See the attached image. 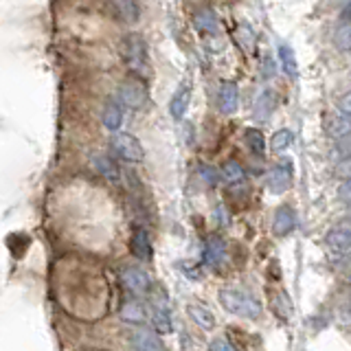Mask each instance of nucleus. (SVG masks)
Wrapping results in <instances>:
<instances>
[{
  "instance_id": "obj_1",
  "label": "nucleus",
  "mask_w": 351,
  "mask_h": 351,
  "mask_svg": "<svg viewBox=\"0 0 351 351\" xmlns=\"http://www.w3.org/2000/svg\"><path fill=\"white\" fill-rule=\"evenodd\" d=\"M219 303L222 307L233 316L239 318H248V321H255V318L261 316V305L257 303V299L239 288H222L219 290Z\"/></svg>"
},
{
  "instance_id": "obj_2",
  "label": "nucleus",
  "mask_w": 351,
  "mask_h": 351,
  "mask_svg": "<svg viewBox=\"0 0 351 351\" xmlns=\"http://www.w3.org/2000/svg\"><path fill=\"white\" fill-rule=\"evenodd\" d=\"M121 53L128 64V69L134 75H147L149 71V58H147V44L138 33H128L121 42Z\"/></svg>"
},
{
  "instance_id": "obj_3",
  "label": "nucleus",
  "mask_w": 351,
  "mask_h": 351,
  "mask_svg": "<svg viewBox=\"0 0 351 351\" xmlns=\"http://www.w3.org/2000/svg\"><path fill=\"white\" fill-rule=\"evenodd\" d=\"M112 152L117 154L119 158H123L128 162H141L145 158V149H143L141 141L136 136L128 134V132H121V134L112 136Z\"/></svg>"
},
{
  "instance_id": "obj_4",
  "label": "nucleus",
  "mask_w": 351,
  "mask_h": 351,
  "mask_svg": "<svg viewBox=\"0 0 351 351\" xmlns=\"http://www.w3.org/2000/svg\"><path fill=\"white\" fill-rule=\"evenodd\" d=\"M119 101L132 108V110H141L147 104V88L138 77H130L123 84L119 86Z\"/></svg>"
},
{
  "instance_id": "obj_5",
  "label": "nucleus",
  "mask_w": 351,
  "mask_h": 351,
  "mask_svg": "<svg viewBox=\"0 0 351 351\" xmlns=\"http://www.w3.org/2000/svg\"><path fill=\"white\" fill-rule=\"evenodd\" d=\"M239 106V88L235 82L224 80L217 88V108L222 114H233Z\"/></svg>"
},
{
  "instance_id": "obj_6",
  "label": "nucleus",
  "mask_w": 351,
  "mask_h": 351,
  "mask_svg": "<svg viewBox=\"0 0 351 351\" xmlns=\"http://www.w3.org/2000/svg\"><path fill=\"white\" fill-rule=\"evenodd\" d=\"M325 244L332 252H338V255H347V252H351V226H347V224L334 226L327 233Z\"/></svg>"
},
{
  "instance_id": "obj_7",
  "label": "nucleus",
  "mask_w": 351,
  "mask_h": 351,
  "mask_svg": "<svg viewBox=\"0 0 351 351\" xmlns=\"http://www.w3.org/2000/svg\"><path fill=\"white\" fill-rule=\"evenodd\" d=\"M121 281H123L125 288L134 294H145L152 288L149 274L143 268H125L123 272H121Z\"/></svg>"
},
{
  "instance_id": "obj_8",
  "label": "nucleus",
  "mask_w": 351,
  "mask_h": 351,
  "mask_svg": "<svg viewBox=\"0 0 351 351\" xmlns=\"http://www.w3.org/2000/svg\"><path fill=\"white\" fill-rule=\"evenodd\" d=\"M290 186H292V167L285 165V160L274 165L268 171V189L272 193H283V191H288Z\"/></svg>"
},
{
  "instance_id": "obj_9",
  "label": "nucleus",
  "mask_w": 351,
  "mask_h": 351,
  "mask_svg": "<svg viewBox=\"0 0 351 351\" xmlns=\"http://www.w3.org/2000/svg\"><path fill=\"white\" fill-rule=\"evenodd\" d=\"M296 226V213L294 208L288 204H281L277 211H274V219H272V233L277 237H285L290 235Z\"/></svg>"
},
{
  "instance_id": "obj_10",
  "label": "nucleus",
  "mask_w": 351,
  "mask_h": 351,
  "mask_svg": "<svg viewBox=\"0 0 351 351\" xmlns=\"http://www.w3.org/2000/svg\"><path fill=\"white\" fill-rule=\"evenodd\" d=\"M189 104H191V86L189 84H180L178 90L173 93L171 101H169V114H171V119L173 121H182Z\"/></svg>"
},
{
  "instance_id": "obj_11",
  "label": "nucleus",
  "mask_w": 351,
  "mask_h": 351,
  "mask_svg": "<svg viewBox=\"0 0 351 351\" xmlns=\"http://www.w3.org/2000/svg\"><path fill=\"white\" fill-rule=\"evenodd\" d=\"M130 343L134 351H165V345L158 338V334L147 332V329H136V332L132 334Z\"/></svg>"
},
{
  "instance_id": "obj_12",
  "label": "nucleus",
  "mask_w": 351,
  "mask_h": 351,
  "mask_svg": "<svg viewBox=\"0 0 351 351\" xmlns=\"http://www.w3.org/2000/svg\"><path fill=\"white\" fill-rule=\"evenodd\" d=\"M110 7H112L114 16L125 25H134L141 18L138 0H110Z\"/></svg>"
},
{
  "instance_id": "obj_13",
  "label": "nucleus",
  "mask_w": 351,
  "mask_h": 351,
  "mask_svg": "<svg viewBox=\"0 0 351 351\" xmlns=\"http://www.w3.org/2000/svg\"><path fill=\"white\" fill-rule=\"evenodd\" d=\"M204 261L208 263V266L213 268H219L222 263L226 261V244L222 237H208L206 244H204Z\"/></svg>"
},
{
  "instance_id": "obj_14",
  "label": "nucleus",
  "mask_w": 351,
  "mask_h": 351,
  "mask_svg": "<svg viewBox=\"0 0 351 351\" xmlns=\"http://www.w3.org/2000/svg\"><path fill=\"white\" fill-rule=\"evenodd\" d=\"M274 106H277V95H274L272 88H266L261 90L259 97L255 99V106H252V117L257 121H268Z\"/></svg>"
},
{
  "instance_id": "obj_15",
  "label": "nucleus",
  "mask_w": 351,
  "mask_h": 351,
  "mask_svg": "<svg viewBox=\"0 0 351 351\" xmlns=\"http://www.w3.org/2000/svg\"><path fill=\"white\" fill-rule=\"evenodd\" d=\"M193 27L200 33H211V36H215L219 31V18L213 9H200V11H195V16H193Z\"/></svg>"
},
{
  "instance_id": "obj_16",
  "label": "nucleus",
  "mask_w": 351,
  "mask_h": 351,
  "mask_svg": "<svg viewBox=\"0 0 351 351\" xmlns=\"http://www.w3.org/2000/svg\"><path fill=\"white\" fill-rule=\"evenodd\" d=\"M277 55H279V64H281L283 73L288 75L290 80H296V77H299V62H296V55L290 44L281 42L277 49Z\"/></svg>"
},
{
  "instance_id": "obj_17",
  "label": "nucleus",
  "mask_w": 351,
  "mask_h": 351,
  "mask_svg": "<svg viewBox=\"0 0 351 351\" xmlns=\"http://www.w3.org/2000/svg\"><path fill=\"white\" fill-rule=\"evenodd\" d=\"M186 314H189L191 321L200 329H204V332H211V329L215 327V316L208 312L206 307H202V305H197V303L186 305Z\"/></svg>"
},
{
  "instance_id": "obj_18",
  "label": "nucleus",
  "mask_w": 351,
  "mask_h": 351,
  "mask_svg": "<svg viewBox=\"0 0 351 351\" xmlns=\"http://www.w3.org/2000/svg\"><path fill=\"white\" fill-rule=\"evenodd\" d=\"M101 121H104V128L110 130V132H119L121 125H123V110L117 101H108L106 108H104V114H101Z\"/></svg>"
},
{
  "instance_id": "obj_19",
  "label": "nucleus",
  "mask_w": 351,
  "mask_h": 351,
  "mask_svg": "<svg viewBox=\"0 0 351 351\" xmlns=\"http://www.w3.org/2000/svg\"><path fill=\"white\" fill-rule=\"evenodd\" d=\"M93 165H95V169L101 173L106 180H112V182L119 180V167H117V162L110 156H104V154H95Z\"/></svg>"
},
{
  "instance_id": "obj_20",
  "label": "nucleus",
  "mask_w": 351,
  "mask_h": 351,
  "mask_svg": "<svg viewBox=\"0 0 351 351\" xmlns=\"http://www.w3.org/2000/svg\"><path fill=\"white\" fill-rule=\"evenodd\" d=\"M121 318H123L125 323H145L147 321V312L145 307L136 301H128L123 307H121Z\"/></svg>"
},
{
  "instance_id": "obj_21",
  "label": "nucleus",
  "mask_w": 351,
  "mask_h": 351,
  "mask_svg": "<svg viewBox=\"0 0 351 351\" xmlns=\"http://www.w3.org/2000/svg\"><path fill=\"white\" fill-rule=\"evenodd\" d=\"M219 176H222V180L226 184H239V182H244V178H246L244 167H241L237 160H226L222 165V171H219Z\"/></svg>"
},
{
  "instance_id": "obj_22",
  "label": "nucleus",
  "mask_w": 351,
  "mask_h": 351,
  "mask_svg": "<svg viewBox=\"0 0 351 351\" xmlns=\"http://www.w3.org/2000/svg\"><path fill=\"white\" fill-rule=\"evenodd\" d=\"M132 252L138 257V259H152V244H149V237L145 230H136L132 235Z\"/></svg>"
},
{
  "instance_id": "obj_23",
  "label": "nucleus",
  "mask_w": 351,
  "mask_h": 351,
  "mask_svg": "<svg viewBox=\"0 0 351 351\" xmlns=\"http://www.w3.org/2000/svg\"><path fill=\"white\" fill-rule=\"evenodd\" d=\"M152 325L158 334L171 332V316L167 312V307H156V312L152 314Z\"/></svg>"
},
{
  "instance_id": "obj_24",
  "label": "nucleus",
  "mask_w": 351,
  "mask_h": 351,
  "mask_svg": "<svg viewBox=\"0 0 351 351\" xmlns=\"http://www.w3.org/2000/svg\"><path fill=\"white\" fill-rule=\"evenodd\" d=\"M246 143H248V149L252 154L263 156V152H266V138H263V134L257 128H248L246 130Z\"/></svg>"
},
{
  "instance_id": "obj_25",
  "label": "nucleus",
  "mask_w": 351,
  "mask_h": 351,
  "mask_svg": "<svg viewBox=\"0 0 351 351\" xmlns=\"http://www.w3.org/2000/svg\"><path fill=\"white\" fill-rule=\"evenodd\" d=\"M292 141H294V134H292V130H277L272 134V138H270V147L274 149V152H285L290 145H292Z\"/></svg>"
},
{
  "instance_id": "obj_26",
  "label": "nucleus",
  "mask_w": 351,
  "mask_h": 351,
  "mask_svg": "<svg viewBox=\"0 0 351 351\" xmlns=\"http://www.w3.org/2000/svg\"><path fill=\"white\" fill-rule=\"evenodd\" d=\"M329 134H332L336 141L343 138V136H349L351 134V117H338L332 121V125H329Z\"/></svg>"
},
{
  "instance_id": "obj_27",
  "label": "nucleus",
  "mask_w": 351,
  "mask_h": 351,
  "mask_svg": "<svg viewBox=\"0 0 351 351\" xmlns=\"http://www.w3.org/2000/svg\"><path fill=\"white\" fill-rule=\"evenodd\" d=\"M334 44L338 51H351V22H345V25L338 27L334 36Z\"/></svg>"
},
{
  "instance_id": "obj_28",
  "label": "nucleus",
  "mask_w": 351,
  "mask_h": 351,
  "mask_svg": "<svg viewBox=\"0 0 351 351\" xmlns=\"http://www.w3.org/2000/svg\"><path fill=\"white\" fill-rule=\"evenodd\" d=\"M237 42L246 51H250L252 47H255V31H252L248 25H239V29H237Z\"/></svg>"
},
{
  "instance_id": "obj_29",
  "label": "nucleus",
  "mask_w": 351,
  "mask_h": 351,
  "mask_svg": "<svg viewBox=\"0 0 351 351\" xmlns=\"http://www.w3.org/2000/svg\"><path fill=\"white\" fill-rule=\"evenodd\" d=\"M197 173H200V178L208 186H215L219 182V178H222V176H219V171L215 167H211V165H200V167H197Z\"/></svg>"
},
{
  "instance_id": "obj_30",
  "label": "nucleus",
  "mask_w": 351,
  "mask_h": 351,
  "mask_svg": "<svg viewBox=\"0 0 351 351\" xmlns=\"http://www.w3.org/2000/svg\"><path fill=\"white\" fill-rule=\"evenodd\" d=\"M334 154L336 156L343 160V158H349L351 156V134L349 136H343V138H338L336 141V145H334Z\"/></svg>"
},
{
  "instance_id": "obj_31",
  "label": "nucleus",
  "mask_w": 351,
  "mask_h": 351,
  "mask_svg": "<svg viewBox=\"0 0 351 351\" xmlns=\"http://www.w3.org/2000/svg\"><path fill=\"white\" fill-rule=\"evenodd\" d=\"M336 176H338V178H343V180H351V156L338 160V165H336Z\"/></svg>"
},
{
  "instance_id": "obj_32",
  "label": "nucleus",
  "mask_w": 351,
  "mask_h": 351,
  "mask_svg": "<svg viewBox=\"0 0 351 351\" xmlns=\"http://www.w3.org/2000/svg\"><path fill=\"white\" fill-rule=\"evenodd\" d=\"M208 351H237V349L230 345L226 338H213L211 343H208Z\"/></svg>"
},
{
  "instance_id": "obj_33",
  "label": "nucleus",
  "mask_w": 351,
  "mask_h": 351,
  "mask_svg": "<svg viewBox=\"0 0 351 351\" xmlns=\"http://www.w3.org/2000/svg\"><path fill=\"white\" fill-rule=\"evenodd\" d=\"M338 110H340V114L351 117V90L338 99Z\"/></svg>"
},
{
  "instance_id": "obj_34",
  "label": "nucleus",
  "mask_w": 351,
  "mask_h": 351,
  "mask_svg": "<svg viewBox=\"0 0 351 351\" xmlns=\"http://www.w3.org/2000/svg\"><path fill=\"white\" fill-rule=\"evenodd\" d=\"M338 200H343L347 204H351V180H345L343 184H338Z\"/></svg>"
},
{
  "instance_id": "obj_35",
  "label": "nucleus",
  "mask_w": 351,
  "mask_h": 351,
  "mask_svg": "<svg viewBox=\"0 0 351 351\" xmlns=\"http://www.w3.org/2000/svg\"><path fill=\"white\" fill-rule=\"evenodd\" d=\"M272 75H274V62L263 60V77H272Z\"/></svg>"
},
{
  "instance_id": "obj_36",
  "label": "nucleus",
  "mask_w": 351,
  "mask_h": 351,
  "mask_svg": "<svg viewBox=\"0 0 351 351\" xmlns=\"http://www.w3.org/2000/svg\"><path fill=\"white\" fill-rule=\"evenodd\" d=\"M338 266H340V270H351V252H347V255L338 261Z\"/></svg>"
},
{
  "instance_id": "obj_37",
  "label": "nucleus",
  "mask_w": 351,
  "mask_h": 351,
  "mask_svg": "<svg viewBox=\"0 0 351 351\" xmlns=\"http://www.w3.org/2000/svg\"><path fill=\"white\" fill-rule=\"evenodd\" d=\"M340 20H343V22H351V0H349V5L343 11H340Z\"/></svg>"
},
{
  "instance_id": "obj_38",
  "label": "nucleus",
  "mask_w": 351,
  "mask_h": 351,
  "mask_svg": "<svg viewBox=\"0 0 351 351\" xmlns=\"http://www.w3.org/2000/svg\"><path fill=\"white\" fill-rule=\"evenodd\" d=\"M345 215H347V217H349V219H351V204H349V206H347V211H345Z\"/></svg>"
},
{
  "instance_id": "obj_39",
  "label": "nucleus",
  "mask_w": 351,
  "mask_h": 351,
  "mask_svg": "<svg viewBox=\"0 0 351 351\" xmlns=\"http://www.w3.org/2000/svg\"><path fill=\"white\" fill-rule=\"evenodd\" d=\"M349 283H351V272H349Z\"/></svg>"
}]
</instances>
